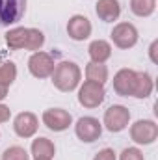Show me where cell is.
<instances>
[{
	"instance_id": "2",
	"label": "cell",
	"mask_w": 158,
	"mask_h": 160,
	"mask_svg": "<svg viewBox=\"0 0 158 160\" xmlns=\"http://www.w3.org/2000/svg\"><path fill=\"white\" fill-rule=\"evenodd\" d=\"M104 97H106L104 84L86 80L78 89V102L84 108H97L99 104H102Z\"/></svg>"
},
{
	"instance_id": "6",
	"label": "cell",
	"mask_w": 158,
	"mask_h": 160,
	"mask_svg": "<svg viewBox=\"0 0 158 160\" xmlns=\"http://www.w3.org/2000/svg\"><path fill=\"white\" fill-rule=\"evenodd\" d=\"M43 123L52 132H63L73 123V118L63 108H48V110L43 112Z\"/></svg>"
},
{
	"instance_id": "18",
	"label": "cell",
	"mask_w": 158,
	"mask_h": 160,
	"mask_svg": "<svg viewBox=\"0 0 158 160\" xmlns=\"http://www.w3.org/2000/svg\"><path fill=\"white\" fill-rule=\"evenodd\" d=\"M86 78L91 82H97V84H104L108 80V67L104 63L89 62L86 65Z\"/></svg>"
},
{
	"instance_id": "3",
	"label": "cell",
	"mask_w": 158,
	"mask_h": 160,
	"mask_svg": "<svg viewBox=\"0 0 158 160\" xmlns=\"http://www.w3.org/2000/svg\"><path fill=\"white\" fill-rule=\"evenodd\" d=\"M26 11V0H0V28L17 24Z\"/></svg>"
},
{
	"instance_id": "11",
	"label": "cell",
	"mask_w": 158,
	"mask_h": 160,
	"mask_svg": "<svg viewBox=\"0 0 158 160\" xmlns=\"http://www.w3.org/2000/svg\"><path fill=\"white\" fill-rule=\"evenodd\" d=\"M136 84V71L132 69H121L114 77V91L121 97H132Z\"/></svg>"
},
{
	"instance_id": "16",
	"label": "cell",
	"mask_w": 158,
	"mask_h": 160,
	"mask_svg": "<svg viewBox=\"0 0 158 160\" xmlns=\"http://www.w3.org/2000/svg\"><path fill=\"white\" fill-rule=\"evenodd\" d=\"M28 32L30 28H11L7 34H6V43L11 50H21V48H26V43H28Z\"/></svg>"
},
{
	"instance_id": "15",
	"label": "cell",
	"mask_w": 158,
	"mask_h": 160,
	"mask_svg": "<svg viewBox=\"0 0 158 160\" xmlns=\"http://www.w3.org/2000/svg\"><path fill=\"white\" fill-rule=\"evenodd\" d=\"M153 93V78L145 71H136V84H134V93L132 97L136 99H147Z\"/></svg>"
},
{
	"instance_id": "27",
	"label": "cell",
	"mask_w": 158,
	"mask_h": 160,
	"mask_svg": "<svg viewBox=\"0 0 158 160\" xmlns=\"http://www.w3.org/2000/svg\"><path fill=\"white\" fill-rule=\"evenodd\" d=\"M7 97V88H4V86H0V101H4Z\"/></svg>"
},
{
	"instance_id": "5",
	"label": "cell",
	"mask_w": 158,
	"mask_h": 160,
	"mask_svg": "<svg viewBox=\"0 0 158 160\" xmlns=\"http://www.w3.org/2000/svg\"><path fill=\"white\" fill-rule=\"evenodd\" d=\"M130 121V112L123 104H114L104 112V127L110 132H121L126 128Z\"/></svg>"
},
{
	"instance_id": "7",
	"label": "cell",
	"mask_w": 158,
	"mask_h": 160,
	"mask_svg": "<svg viewBox=\"0 0 158 160\" xmlns=\"http://www.w3.org/2000/svg\"><path fill=\"white\" fill-rule=\"evenodd\" d=\"M112 41L117 48H132L138 43V30L130 22H119L112 30Z\"/></svg>"
},
{
	"instance_id": "9",
	"label": "cell",
	"mask_w": 158,
	"mask_h": 160,
	"mask_svg": "<svg viewBox=\"0 0 158 160\" xmlns=\"http://www.w3.org/2000/svg\"><path fill=\"white\" fill-rule=\"evenodd\" d=\"M54 60H52V56L50 54H47V52H34L32 56H30V60H28V69H30V73L36 77V78H47V77H50L52 75V71H54Z\"/></svg>"
},
{
	"instance_id": "14",
	"label": "cell",
	"mask_w": 158,
	"mask_h": 160,
	"mask_svg": "<svg viewBox=\"0 0 158 160\" xmlns=\"http://www.w3.org/2000/svg\"><path fill=\"white\" fill-rule=\"evenodd\" d=\"M87 52H89L91 62H95V63H104V62L110 60V56H112V45L104 39H95V41H91Z\"/></svg>"
},
{
	"instance_id": "21",
	"label": "cell",
	"mask_w": 158,
	"mask_h": 160,
	"mask_svg": "<svg viewBox=\"0 0 158 160\" xmlns=\"http://www.w3.org/2000/svg\"><path fill=\"white\" fill-rule=\"evenodd\" d=\"M45 43V36L37 28H30L28 32V43H26V50H39Z\"/></svg>"
},
{
	"instance_id": "10",
	"label": "cell",
	"mask_w": 158,
	"mask_h": 160,
	"mask_svg": "<svg viewBox=\"0 0 158 160\" xmlns=\"http://www.w3.org/2000/svg\"><path fill=\"white\" fill-rule=\"evenodd\" d=\"M39 121L32 112H21L13 121V130L19 138H32L37 132Z\"/></svg>"
},
{
	"instance_id": "13",
	"label": "cell",
	"mask_w": 158,
	"mask_h": 160,
	"mask_svg": "<svg viewBox=\"0 0 158 160\" xmlns=\"http://www.w3.org/2000/svg\"><path fill=\"white\" fill-rule=\"evenodd\" d=\"M95 13L104 22H114L121 15V4L119 0H99L95 4Z\"/></svg>"
},
{
	"instance_id": "20",
	"label": "cell",
	"mask_w": 158,
	"mask_h": 160,
	"mask_svg": "<svg viewBox=\"0 0 158 160\" xmlns=\"http://www.w3.org/2000/svg\"><path fill=\"white\" fill-rule=\"evenodd\" d=\"M15 78H17V67H15V63L13 62L0 63V86L9 88Z\"/></svg>"
},
{
	"instance_id": "8",
	"label": "cell",
	"mask_w": 158,
	"mask_h": 160,
	"mask_svg": "<svg viewBox=\"0 0 158 160\" xmlns=\"http://www.w3.org/2000/svg\"><path fill=\"white\" fill-rule=\"evenodd\" d=\"M75 132L78 136V140L86 142V143H91L95 140L101 138L102 134V125L99 123V119L91 118V116H86V118H80L75 125Z\"/></svg>"
},
{
	"instance_id": "28",
	"label": "cell",
	"mask_w": 158,
	"mask_h": 160,
	"mask_svg": "<svg viewBox=\"0 0 158 160\" xmlns=\"http://www.w3.org/2000/svg\"><path fill=\"white\" fill-rule=\"evenodd\" d=\"M34 160H52V158H34Z\"/></svg>"
},
{
	"instance_id": "26",
	"label": "cell",
	"mask_w": 158,
	"mask_h": 160,
	"mask_svg": "<svg viewBox=\"0 0 158 160\" xmlns=\"http://www.w3.org/2000/svg\"><path fill=\"white\" fill-rule=\"evenodd\" d=\"M156 48H158V41H153L151 47H149V58L153 63H158V58H156Z\"/></svg>"
},
{
	"instance_id": "4",
	"label": "cell",
	"mask_w": 158,
	"mask_h": 160,
	"mask_svg": "<svg viewBox=\"0 0 158 160\" xmlns=\"http://www.w3.org/2000/svg\"><path fill=\"white\" fill-rule=\"evenodd\" d=\"M130 138L138 145H151L158 138V125L153 119H140L130 127Z\"/></svg>"
},
{
	"instance_id": "23",
	"label": "cell",
	"mask_w": 158,
	"mask_h": 160,
	"mask_svg": "<svg viewBox=\"0 0 158 160\" xmlns=\"http://www.w3.org/2000/svg\"><path fill=\"white\" fill-rule=\"evenodd\" d=\"M119 160H145V158H143V153L138 147H126V149H123Z\"/></svg>"
},
{
	"instance_id": "12",
	"label": "cell",
	"mask_w": 158,
	"mask_h": 160,
	"mask_svg": "<svg viewBox=\"0 0 158 160\" xmlns=\"http://www.w3.org/2000/svg\"><path fill=\"white\" fill-rule=\"evenodd\" d=\"M67 34L75 41H84L91 36V22L84 15H73L67 22Z\"/></svg>"
},
{
	"instance_id": "17",
	"label": "cell",
	"mask_w": 158,
	"mask_h": 160,
	"mask_svg": "<svg viewBox=\"0 0 158 160\" xmlns=\"http://www.w3.org/2000/svg\"><path fill=\"white\" fill-rule=\"evenodd\" d=\"M54 153H56V147H54V143L48 138L39 136V138H36L32 142V155H34V158H52Z\"/></svg>"
},
{
	"instance_id": "22",
	"label": "cell",
	"mask_w": 158,
	"mask_h": 160,
	"mask_svg": "<svg viewBox=\"0 0 158 160\" xmlns=\"http://www.w3.org/2000/svg\"><path fill=\"white\" fill-rule=\"evenodd\" d=\"M2 160H30V155L26 153L24 147L13 145V147H7L2 153Z\"/></svg>"
},
{
	"instance_id": "25",
	"label": "cell",
	"mask_w": 158,
	"mask_h": 160,
	"mask_svg": "<svg viewBox=\"0 0 158 160\" xmlns=\"http://www.w3.org/2000/svg\"><path fill=\"white\" fill-rule=\"evenodd\" d=\"M9 118H11V110H9L6 104H0V123L9 121Z\"/></svg>"
},
{
	"instance_id": "1",
	"label": "cell",
	"mask_w": 158,
	"mask_h": 160,
	"mask_svg": "<svg viewBox=\"0 0 158 160\" xmlns=\"http://www.w3.org/2000/svg\"><path fill=\"white\" fill-rule=\"evenodd\" d=\"M52 84L56 89L63 91V93H69L73 89H77L82 78V73H80V67L75 62H60L54 71H52Z\"/></svg>"
},
{
	"instance_id": "19",
	"label": "cell",
	"mask_w": 158,
	"mask_h": 160,
	"mask_svg": "<svg viewBox=\"0 0 158 160\" xmlns=\"http://www.w3.org/2000/svg\"><path fill=\"white\" fill-rule=\"evenodd\" d=\"M156 9V0H130V11L138 17H149Z\"/></svg>"
},
{
	"instance_id": "24",
	"label": "cell",
	"mask_w": 158,
	"mask_h": 160,
	"mask_svg": "<svg viewBox=\"0 0 158 160\" xmlns=\"http://www.w3.org/2000/svg\"><path fill=\"white\" fill-rule=\"evenodd\" d=\"M93 160H116V153H114V149H108V147H106V149L99 151Z\"/></svg>"
}]
</instances>
